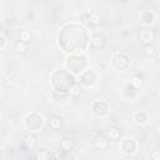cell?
<instances>
[{"mask_svg": "<svg viewBox=\"0 0 160 160\" xmlns=\"http://www.w3.org/2000/svg\"><path fill=\"white\" fill-rule=\"evenodd\" d=\"M86 59L82 55H70L66 59V68L74 74H81L85 70Z\"/></svg>", "mask_w": 160, "mask_h": 160, "instance_id": "cell-1", "label": "cell"}, {"mask_svg": "<svg viewBox=\"0 0 160 160\" xmlns=\"http://www.w3.org/2000/svg\"><path fill=\"white\" fill-rule=\"evenodd\" d=\"M44 125V119L41 115L36 112L29 114L24 120V126L29 132H36L39 131Z\"/></svg>", "mask_w": 160, "mask_h": 160, "instance_id": "cell-2", "label": "cell"}, {"mask_svg": "<svg viewBox=\"0 0 160 160\" xmlns=\"http://www.w3.org/2000/svg\"><path fill=\"white\" fill-rule=\"evenodd\" d=\"M111 64L112 66L119 70V71H125L129 65H130V60H129V56L125 54V52H118L112 56L111 59Z\"/></svg>", "mask_w": 160, "mask_h": 160, "instance_id": "cell-3", "label": "cell"}, {"mask_svg": "<svg viewBox=\"0 0 160 160\" xmlns=\"http://www.w3.org/2000/svg\"><path fill=\"white\" fill-rule=\"evenodd\" d=\"M98 80V76L95 74L94 70L91 69H88V70H84L81 74H80V79H79V84L82 85V86H92Z\"/></svg>", "mask_w": 160, "mask_h": 160, "instance_id": "cell-4", "label": "cell"}, {"mask_svg": "<svg viewBox=\"0 0 160 160\" xmlns=\"http://www.w3.org/2000/svg\"><path fill=\"white\" fill-rule=\"evenodd\" d=\"M121 151L128 155V156H131L134 154H136L138 151V141L132 138H126L122 140L121 142Z\"/></svg>", "mask_w": 160, "mask_h": 160, "instance_id": "cell-5", "label": "cell"}, {"mask_svg": "<svg viewBox=\"0 0 160 160\" xmlns=\"http://www.w3.org/2000/svg\"><path fill=\"white\" fill-rule=\"evenodd\" d=\"M155 31H152L151 29H148V28H144L140 30L139 32V40L140 42L146 46V45H152L154 40H155Z\"/></svg>", "mask_w": 160, "mask_h": 160, "instance_id": "cell-6", "label": "cell"}, {"mask_svg": "<svg viewBox=\"0 0 160 160\" xmlns=\"http://www.w3.org/2000/svg\"><path fill=\"white\" fill-rule=\"evenodd\" d=\"M108 110H109V106L105 101H101V100H98V101H94L92 102V106H91V111L95 116L98 118H102L108 114Z\"/></svg>", "mask_w": 160, "mask_h": 160, "instance_id": "cell-7", "label": "cell"}, {"mask_svg": "<svg viewBox=\"0 0 160 160\" xmlns=\"http://www.w3.org/2000/svg\"><path fill=\"white\" fill-rule=\"evenodd\" d=\"M84 21H86L90 26H98L100 24V15L94 10H85L82 14Z\"/></svg>", "mask_w": 160, "mask_h": 160, "instance_id": "cell-8", "label": "cell"}, {"mask_svg": "<svg viewBox=\"0 0 160 160\" xmlns=\"http://www.w3.org/2000/svg\"><path fill=\"white\" fill-rule=\"evenodd\" d=\"M106 45V39L101 34H92L90 38V46L92 49H102Z\"/></svg>", "mask_w": 160, "mask_h": 160, "instance_id": "cell-9", "label": "cell"}, {"mask_svg": "<svg viewBox=\"0 0 160 160\" xmlns=\"http://www.w3.org/2000/svg\"><path fill=\"white\" fill-rule=\"evenodd\" d=\"M38 135L35 132H28L22 139V145L26 149H34L38 145Z\"/></svg>", "mask_w": 160, "mask_h": 160, "instance_id": "cell-10", "label": "cell"}, {"mask_svg": "<svg viewBox=\"0 0 160 160\" xmlns=\"http://www.w3.org/2000/svg\"><path fill=\"white\" fill-rule=\"evenodd\" d=\"M155 18H156V15H155V12L151 11V10H145V11H142V12H141V16H140L141 22H142L144 25H151V24L155 21Z\"/></svg>", "mask_w": 160, "mask_h": 160, "instance_id": "cell-11", "label": "cell"}, {"mask_svg": "<svg viewBox=\"0 0 160 160\" xmlns=\"http://www.w3.org/2000/svg\"><path fill=\"white\" fill-rule=\"evenodd\" d=\"M148 120H149V114L144 110H139L134 114V121L138 125H144L148 122Z\"/></svg>", "mask_w": 160, "mask_h": 160, "instance_id": "cell-12", "label": "cell"}, {"mask_svg": "<svg viewBox=\"0 0 160 160\" xmlns=\"http://www.w3.org/2000/svg\"><path fill=\"white\" fill-rule=\"evenodd\" d=\"M61 125H62V119L60 116H58V115L50 116V119H49V126H50V129L59 130L61 128Z\"/></svg>", "mask_w": 160, "mask_h": 160, "instance_id": "cell-13", "label": "cell"}, {"mask_svg": "<svg viewBox=\"0 0 160 160\" xmlns=\"http://www.w3.org/2000/svg\"><path fill=\"white\" fill-rule=\"evenodd\" d=\"M35 160H54V155L50 150H41L36 154Z\"/></svg>", "mask_w": 160, "mask_h": 160, "instance_id": "cell-14", "label": "cell"}, {"mask_svg": "<svg viewBox=\"0 0 160 160\" xmlns=\"http://www.w3.org/2000/svg\"><path fill=\"white\" fill-rule=\"evenodd\" d=\"M108 144H109V140L105 136H99L94 142V145L98 150H105L108 148Z\"/></svg>", "mask_w": 160, "mask_h": 160, "instance_id": "cell-15", "label": "cell"}, {"mask_svg": "<svg viewBox=\"0 0 160 160\" xmlns=\"http://www.w3.org/2000/svg\"><path fill=\"white\" fill-rule=\"evenodd\" d=\"M121 135V131L118 126H111L109 130H108V138L110 140H118Z\"/></svg>", "mask_w": 160, "mask_h": 160, "instance_id": "cell-16", "label": "cell"}, {"mask_svg": "<svg viewBox=\"0 0 160 160\" xmlns=\"http://www.w3.org/2000/svg\"><path fill=\"white\" fill-rule=\"evenodd\" d=\"M14 51H15L16 54H19V55L25 54V52L28 51V44L21 42V41L19 40V41L15 42V45H14Z\"/></svg>", "mask_w": 160, "mask_h": 160, "instance_id": "cell-17", "label": "cell"}, {"mask_svg": "<svg viewBox=\"0 0 160 160\" xmlns=\"http://www.w3.org/2000/svg\"><path fill=\"white\" fill-rule=\"evenodd\" d=\"M60 148H61L64 151H70V150H72V148H74V142H72V140L65 138V139L61 140Z\"/></svg>", "mask_w": 160, "mask_h": 160, "instance_id": "cell-18", "label": "cell"}, {"mask_svg": "<svg viewBox=\"0 0 160 160\" xmlns=\"http://www.w3.org/2000/svg\"><path fill=\"white\" fill-rule=\"evenodd\" d=\"M142 52H144V55L146 58H152L155 55V52H156V49H155L154 45H146V46L142 48Z\"/></svg>", "mask_w": 160, "mask_h": 160, "instance_id": "cell-19", "label": "cell"}, {"mask_svg": "<svg viewBox=\"0 0 160 160\" xmlns=\"http://www.w3.org/2000/svg\"><path fill=\"white\" fill-rule=\"evenodd\" d=\"M129 84H130L132 88H135V89L138 90V89H140V86H141V84H142V79H141L139 75H135V76L131 78V80H130Z\"/></svg>", "mask_w": 160, "mask_h": 160, "instance_id": "cell-20", "label": "cell"}, {"mask_svg": "<svg viewBox=\"0 0 160 160\" xmlns=\"http://www.w3.org/2000/svg\"><path fill=\"white\" fill-rule=\"evenodd\" d=\"M71 96H78V95H80V92H81V85L79 84V82H75L70 89H69V91H68Z\"/></svg>", "mask_w": 160, "mask_h": 160, "instance_id": "cell-21", "label": "cell"}, {"mask_svg": "<svg viewBox=\"0 0 160 160\" xmlns=\"http://www.w3.org/2000/svg\"><path fill=\"white\" fill-rule=\"evenodd\" d=\"M30 32L28 31V30H22V31H20V34H19V39H20V41L21 42H25V44H28L29 41H30Z\"/></svg>", "mask_w": 160, "mask_h": 160, "instance_id": "cell-22", "label": "cell"}, {"mask_svg": "<svg viewBox=\"0 0 160 160\" xmlns=\"http://www.w3.org/2000/svg\"><path fill=\"white\" fill-rule=\"evenodd\" d=\"M150 159L151 160H160V154L158 150H154L151 154H150Z\"/></svg>", "mask_w": 160, "mask_h": 160, "instance_id": "cell-23", "label": "cell"}, {"mask_svg": "<svg viewBox=\"0 0 160 160\" xmlns=\"http://www.w3.org/2000/svg\"><path fill=\"white\" fill-rule=\"evenodd\" d=\"M5 46H6V39H5L4 35L0 34V50L5 49Z\"/></svg>", "mask_w": 160, "mask_h": 160, "instance_id": "cell-24", "label": "cell"}, {"mask_svg": "<svg viewBox=\"0 0 160 160\" xmlns=\"http://www.w3.org/2000/svg\"><path fill=\"white\" fill-rule=\"evenodd\" d=\"M159 130H160V126L156 125V128H155V134H156V135H159Z\"/></svg>", "mask_w": 160, "mask_h": 160, "instance_id": "cell-25", "label": "cell"}, {"mask_svg": "<svg viewBox=\"0 0 160 160\" xmlns=\"http://www.w3.org/2000/svg\"><path fill=\"white\" fill-rule=\"evenodd\" d=\"M1 28H2V25H1V24H0V31H1Z\"/></svg>", "mask_w": 160, "mask_h": 160, "instance_id": "cell-26", "label": "cell"}]
</instances>
